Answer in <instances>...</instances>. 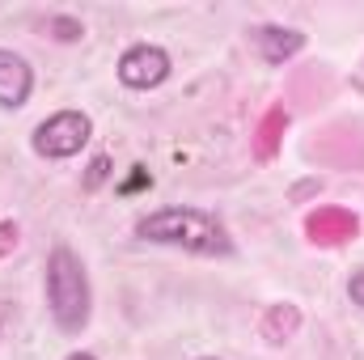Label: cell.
I'll return each instance as SVG.
<instances>
[{
	"instance_id": "cell-1",
	"label": "cell",
	"mask_w": 364,
	"mask_h": 360,
	"mask_svg": "<svg viewBox=\"0 0 364 360\" xmlns=\"http://www.w3.org/2000/svg\"><path fill=\"white\" fill-rule=\"evenodd\" d=\"M136 238L140 242H157V246H178L186 255H229L233 238L220 225L216 212L203 208H161L136 221Z\"/></svg>"
},
{
	"instance_id": "cell-2",
	"label": "cell",
	"mask_w": 364,
	"mask_h": 360,
	"mask_svg": "<svg viewBox=\"0 0 364 360\" xmlns=\"http://www.w3.org/2000/svg\"><path fill=\"white\" fill-rule=\"evenodd\" d=\"M43 292H47V309L55 318L60 331L77 335L85 331L90 322V275H85V263L68 250V246H55L47 255V275H43Z\"/></svg>"
},
{
	"instance_id": "cell-3",
	"label": "cell",
	"mask_w": 364,
	"mask_h": 360,
	"mask_svg": "<svg viewBox=\"0 0 364 360\" xmlns=\"http://www.w3.org/2000/svg\"><path fill=\"white\" fill-rule=\"evenodd\" d=\"M93 136V123L85 110H55L51 119H43L34 127V153L38 157H51V162H64V157H77Z\"/></svg>"
},
{
	"instance_id": "cell-4",
	"label": "cell",
	"mask_w": 364,
	"mask_h": 360,
	"mask_svg": "<svg viewBox=\"0 0 364 360\" xmlns=\"http://www.w3.org/2000/svg\"><path fill=\"white\" fill-rule=\"evenodd\" d=\"M170 51L157 47V43H136L119 55V81L127 90H157L166 77H170Z\"/></svg>"
},
{
	"instance_id": "cell-5",
	"label": "cell",
	"mask_w": 364,
	"mask_h": 360,
	"mask_svg": "<svg viewBox=\"0 0 364 360\" xmlns=\"http://www.w3.org/2000/svg\"><path fill=\"white\" fill-rule=\"evenodd\" d=\"M360 233V221L348 208H314L305 216V238L314 246H343Z\"/></svg>"
},
{
	"instance_id": "cell-6",
	"label": "cell",
	"mask_w": 364,
	"mask_h": 360,
	"mask_svg": "<svg viewBox=\"0 0 364 360\" xmlns=\"http://www.w3.org/2000/svg\"><path fill=\"white\" fill-rule=\"evenodd\" d=\"M30 93H34V73H30V64H26L17 51L0 47V106H4V110H17V106L30 102Z\"/></svg>"
},
{
	"instance_id": "cell-7",
	"label": "cell",
	"mask_w": 364,
	"mask_h": 360,
	"mask_svg": "<svg viewBox=\"0 0 364 360\" xmlns=\"http://www.w3.org/2000/svg\"><path fill=\"white\" fill-rule=\"evenodd\" d=\"M255 47H259V55L267 64H284L305 47V34L288 30V26H263V30H255Z\"/></svg>"
},
{
	"instance_id": "cell-8",
	"label": "cell",
	"mask_w": 364,
	"mask_h": 360,
	"mask_svg": "<svg viewBox=\"0 0 364 360\" xmlns=\"http://www.w3.org/2000/svg\"><path fill=\"white\" fill-rule=\"evenodd\" d=\"M284 132H288V110H284V106H272V110L263 115V123H259V136H255L259 162H272L275 149H279V140H284Z\"/></svg>"
},
{
	"instance_id": "cell-9",
	"label": "cell",
	"mask_w": 364,
	"mask_h": 360,
	"mask_svg": "<svg viewBox=\"0 0 364 360\" xmlns=\"http://www.w3.org/2000/svg\"><path fill=\"white\" fill-rule=\"evenodd\" d=\"M301 331V309L296 305H272L267 314H263V339H272V344H288L292 335Z\"/></svg>"
},
{
	"instance_id": "cell-10",
	"label": "cell",
	"mask_w": 364,
	"mask_h": 360,
	"mask_svg": "<svg viewBox=\"0 0 364 360\" xmlns=\"http://www.w3.org/2000/svg\"><path fill=\"white\" fill-rule=\"evenodd\" d=\"M106 174H110V162H106V157H93L90 162V174H85V186H102V182H106Z\"/></svg>"
},
{
	"instance_id": "cell-11",
	"label": "cell",
	"mask_w": 364,
	"mask_h": 360,
	"mask_svg": "<svg viewBox=\"0 0 364 360\" xmlns=\"http://www.w3.org/2000/svg\"><path fill=\"white\" fill-rule=\"evenodd\" d=\"M51 30H60L55 38H64V43H68V38H81V34H85V30H81V21H68V17H51Z\"/></svg>"
},
{
	"instance_id": "cell-12",
	"label": "cell",
	"mask_w": 364,
	"mask_h": 360,
	"mask_svg": "<svg viewBox=\"0 0 364 360\" xmlns=\"http://www.w3.org/2000/svg\"><path fill=\"white\" fill-rule=\"evenodd\" d=\"M348 297H352V305H360L364 309V268L352 271V280H348Z\"/></svg>"
},
{
	"instance_id": "cell-13",
	"label": "cell",
	"mask_w": 364,
	"mask_h": 360,
	"mask_svg": "<svg viewBox=\"0 0 364 360\" xmlns=\"http://www.w3.org/2000/svg\"><path fill=\"white\" fill-rule=\"evenodd\" d=\"M68 360H97V356H90V352H73Z\"/></svg>"
},
{
	"instance_id": "cell-14",
	"label": "cell",
	"mask_w": 364,
	"mask_h": 360,
	"mask_svg": "<svg viewBox=\"0 0 364 360\" xmlns=\"http://www.w3.org/2000/svg\"><path fill=\"white\" fill-rule=\"evenodd\" d=\"M199 360H220V356H199Z\"/></svg>"
}]
</instances>
